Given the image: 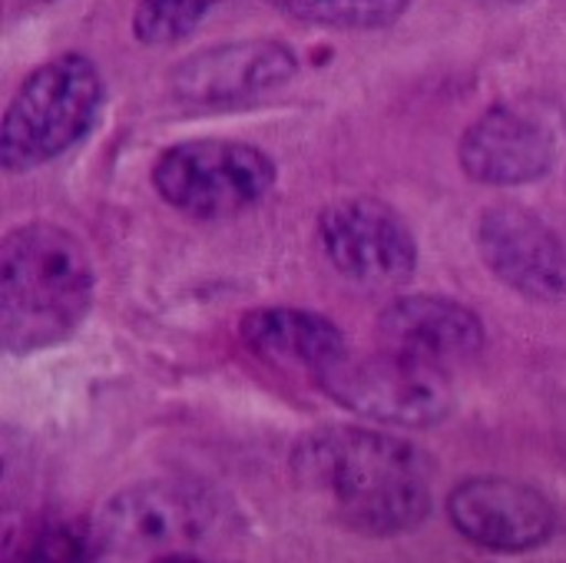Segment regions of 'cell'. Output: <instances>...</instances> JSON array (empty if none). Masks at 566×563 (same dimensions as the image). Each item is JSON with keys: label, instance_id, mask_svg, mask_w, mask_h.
<instances>
[{"label": "cell", "instance_id": "cell-11", "mask_svg": "<svg viewBox=\"0 0 566 563\" xmlns=\"http://www.w3.org/2000/svg\"><path fill=\"white\" fill-rule=\"evenodd\" d=\"M458 156L474 183L521 186L551 173L557 139L537 116L514 106H494L468 126Z\"/></svg>", "mask_w": 566, "mask_h": 563}, {"label": "cell", "instance_id": "cell-7", "mask_svg": "<svg viewBox=\"0 0 566 563\" xmlns=\"http://www.w3.org/2000/svg\"><path fill=\"white\" fill-rule=\"evenodd\" d=\"M318 239L328 262L368 289H398L415 275L418 249L405 219L378 199H345L322 212Z\"/></svg>", "mask_w": 566, "mask_h": 563}, {"label": "cell", "instance_id": "cell-16", "mask_svg": "<svg viewBox=\"0 0 566 563\" xmlns=\"http://www.w3.org/2000/svg\"><path fill=\"white\" fill-rule=\"evenodd\" d=\"M219 0H136L133 30L143 43L166 46L189 37Z\"/></svg>", "mask_w": 566, "mask_h": 563}, {"label": "cell", "instance_id": "cell-12", "mask_svg": "<svg viewBox=\"0 0 566 563\" xmlns=\"http://www.w3.org/2000/svg\"><path fill=\"white\" fill-rule=\"evenodd\" d=\"M295 76V53L275 40H245L202 50L172 70V93L186 103H235Z\"/></svg>", "mask_w": 566, "mask_h": 563}, {"label": "cell", "instance_id": "cell-10", "mask_svg": "<svg viewBox=\"0 0 566 563\" xmlns=\"http://www.w3.org/2000/svg\"><path fill=\"white\" fill-rule=\"evenodd\" d=\"M378 338L391 355L448 372L481 352L484 325L471 309L451 299L405 295L381 312Z\"/></svg>", "mask_w": 566, "mask_h": 563}, {"label": "cell", "instance_id": "cell-5", "mask_svg": "<svg viewBox=\"0 0 566 563\" xmlns=\"http://www.w3.org/2000/svg\"><path fill=\"white\" fill-rule=\"evenodd\" d=\"M226 524L219 498L186 481H146L119 491L99 514L96 534L126 554H186L212 541Z\"/></svg>", "mask_w": 566, "mask_h": 563}, {"label": "cell", "instance_id": "cell-15", "mask_svg": "<svg viewBox=\"0 0 566 563\" xmlns=\"http://www.w3.org/2000/svg\"><path fill=\"white\" fill-rule=\"evenodd\" d=\"M275 10L318 23V27H342V30H375L395 23L408 0H269Z\"/></svg>", "mask_w": 566, "mask_h": 563}, {"label": "cell", "instance_id": "cell-3", "mask_svg": "<svg viewBox=\"0 0 566 563\" xmlns=\"http://www.w3.org/2000/svg\"><path fill=\"white\" fill-rule=\"evenodd\" d=\"M99 103L103 80L93 60L63 53L36 66L3 113V169L27 173L76 146L96 123Z\"/></svg>", "mask_w": 566, "mask_h": 563}, {"label": "cell", "instance_id": "cell-14", "mask_svg": "<svg viewBox=\"0 0 566 563\" xmlns=\"http://www.w3.org/2000/svg\"><path fill=\"white\" fill-rule=\"evenodd\" d=\"M96 528L73 518H36L7 541V563H90L99 548Z\"/></svg>", "mask_w": 566, "mask_h": 563}, {"label": "cell", "instance_id": "cell-17", "mask_svg": "<svg viewBox=\"0 0 566 563\" xmlns=\"http://www.w3.org/2000/svg\"><path fill=\"white\" fill-rule=\"evenodd\" d=\"M153 563H209L202 557H192V554H166V557H156Z\"/></svg>", "mask_w": 566, "mask_h": 563}, {"label": "cell", "instance_id": "cell-6", "mask_svg": "<svg viewBox=\"0 0 566 563\" xmlns=\"http://www.w3.org/2000/svg\"><path fill=\"white\" fill-rule=\"evenodd\" d=\"M318 385L348 411L401 428H431L454 408L448 375L401 355H345L318 375Z\"/></svg>", "mask_w": 566, "mask_h": 563}, {"label": "cell", "instance_id": "cell-18", "mask_svg": "<svg viewBox=\"0 0 566 563\" xmlns=\"http://www.w3.org/2000/svg\"><path fill=\"white\" fill-rule=\"evenodd\" d=\"M484 3H524V0H484Z\"/></svg>", "mask_w": 566, "mask_h": 563}, {"label": "cell", "instance_id": "cell-13", "mask_svg": "<svg viewBox=\"0 0 566 563\" xmlns=\"http://www.w3.org/2000/svg\"><path fill=\"white\" fill-rule=\"evenodd\" d=\"M245 345L282 368H305L315 378L348 355L342 329L315 312L302 309H259L242 319Z\"/></svg>", "mask_w": 566, "mask_h": 563}, {"label": "cell", "instance_id": "cell-4", "mask_svg": "<svg viewBox=\"0 0 566 563\" xmlns=\"http://www.w3.org/2000/svg\"><path fill=\"white\" fill-rule=\"evenodd\" d=\"M156 192L179 212L216 219L259 206L275 186V163L235 139H189L153 166Z\"/></svg>", "mask_w": 566, "mask_h": 563}, {"label": "cell", "instance_id": "cell-2", "mask_svg": "<svg viewBox=\"0 0 566 563\" xmlns=\"http://www.w3.org/2000/svg\"><path fill=\"white\" fill-rule=\"evenodd\" d=\"M93 302L83 242L50 222L13 229L0 249V342L27 355L76 332Z\"/></svg>", "mask_w": 566, "mask_h": 563}, {"label": "cell", "instance_id": "cell-1", "mask_svg": "<svg viewBox=\"0 0 566 563\" xmlns=\"http://www.w3.org/2000/svg\"><path fill=\"white\" fill-rule=\"evenodd\" d=\"M292 471L338 524L358 534H408L431 511L428 455L385 431H312L292 451Z\"/></svg>", "mask_w": 566, "mask_h": 563}, {"label": "cell", "instance_id": "cell-9", "mask_svg": "<svg viewBox=\"0 0 566 563\" xmlns=\"http://www.w3.org/2000/svg\"><path fill=\"white\" fill-rule=\"evenodd\" d=\"M478 249L488 269L527 299L564 302L566 246L521 206H494L478 222Z\"/></svg>", "mask_w": 566, "mask_h": 563}, {"label": "cell", "instance_id": "cell-8", "mask_svg": "<svg viewBox=\"0 0 566 563\" xmlns=\"http://www.w3.org/2000/svg\"><path fill=\"white\" fill-rule=\"evenodd\" d=\"M448 514L471 544L501 554L534 551L557 528L551 501L511 478H471L458 484Z\"/></svg>", "mask_w": 566, "mask_h": 563}]
</instances>
